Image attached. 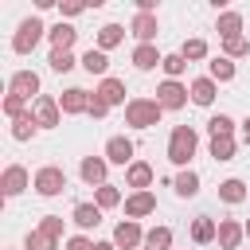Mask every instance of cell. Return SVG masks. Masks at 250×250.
<instances>
[{"instance_id":"obj_1","label":"cell","mask_w":250,"mask_h":250,"mask_svg":"<svg viewBox=\"0 0 250 250\" xmlns=\"http://www.w3.org/2000/svg\"><path fill=\"white\" fill-rule=\"evenodd\" d=\"M195 148H199V133H195L191 125H176L172 137H168V160H172L176 168H188L191 156H195Z\"/></svg>"},{"instance_id":"obj_2","label":"cell","mask_w":250,"mask_h":250,"mask_svg":"<svg viewBox=\"0 0 250 250\" xmlns=\"http://www.w3.org/2000/svg\"><path fill=\"white\" fill-rule=\"evenodd\" d=\"M160 102L156 98H129V105H125V125H133V129H152V125H160Z\"/></svg>"},{"instance_id":"obj_3","label":"cell","mask_w":250,"mask_h":250,"mask_svg":"<svg viewBox=\"0 0 250 250\" xmlns=\"http://www.w3.org/2000/svg\"><path fill=\"white\" fill-rule=\"evenodd\" d=\"M43 35H47L43 20H39V16H27V20H20V27H16V35H12V51H16V55H31Z\"/></svg>"},{"instance_id":"obj_4","label":"cell","mask_w":250,"mask_h":250,"mask_svg":"<svg viewBox=\"0 0 250 250\" xmlns=\"http://www.w3.org/2000/svg\"><path fill=\"white\" fill-rule=\"evenodd\" d=\"M43 199H55V195H62L66 191V172L59 168V164H43L39 172H35V184H31Z\"/></svg>"},{"instance_id":"obj_5","label":"cell","mask_w":250,"mask_h":250,"mask_svg":"<svg viewBox=\"0 0 250 250\" xmlns=\"http://www.w3.org/2000/svg\"><path fill=\"white\" fill-rule=\"evenodd\" d=\"M117 250H145V230H141V223L137 219H121L117 227H113V238H109Z\"/></svg>"},{"instance_id":"obj_6","label":"cell","mask_w":250,"mask_h":250,"mask_svg":"<svg viewBox=\"0 0 250 250\" xmlns=\"http://www.w3.org/2000/svg\"><path fill=\"white\" fill-rule=\"evenodd\" d=\"M31 184H35V180L27 176V168H23V164H8V168H4V176H0V195H4V199H16V195H20V191H27Z\"/></svg>"},{"instance_id":"obj_7","label":"cell","mask_w":250,"mask_h":250,"mask_svg":"<svg viewBox=\"0 0 250 250\" xmlns=\"http://www.w3.org/2000/svg\"><path fill=\"white\" fill-rule=\"evenodd\" d=\"M188 86L184 82H176V78H164L160 86H156V102H160V109H184L188 105Z\"/></svg>"},{"instance_id":"obj_8","label":"cell","mask_w":250,"mask_h":250,"mask_svg":"<svg viewBox=\"0 0 250 250\" xmlns=\"http://www.w3.org/2000/svg\"><path fill=\"white\" fill-rule=\"evenodd\" d=\"M8 94H20L23 102H35L39 98V74L35 70H16L8 78Z\"/></svg>"},{"instance_id":"obj_9","label":"cell","mask_w":250,"mask_h":250,"mask_svg":"<svg viewBox=\"0 0 250 250\" xmlns=\"http://www.w3.org/2000/svg\"><path fill=\"white\" fill-rule=\"evenodd\" d=\"M31 113H35V121H39V129H55L59 125V98H51V94H39L35 102H31Z\"/></svg>"},{"instance_id":"obj_10","label":"cell","mask_w":250,"mask_h":250,"mask_svg":"<svg viewBox=\"0 0 250 250\" xmlns=\"http://www.w3.org/2000/svg\"><path fill=\"white\" fill-rule=\"evenodd\" d=\"M133 152H137V148H133V141H129L125 133H117V137H109V141H105V160H109V164L129 168V164H133Z\"/></svg>"},{"instance_id":"obj_11","label":"cell","mask_w":250,"mask_h":250,"mask_svg":"<svg viewBox=\"0 0 250 250\" xmlns=\"http://www.w3.org/2000/svg\"><path fill=\"white\" fill-rule=\"evenodd\" d=\"M59 109L62 113H90V90H82V86H70V90H62L59 94Z\"/></svg>"},{"instance_id":"obj_12","label":"cell","mask_w":250,"mask_h":250,"mask_svg":"<svg viewBox=\"0 0 250 250\" xmlns=\"http://www.w3.org/2000/svg\"><path fill=\"white\" fill-rule=\"evenodd\" d=\"M105 168H109L105 156H82V164H78V172H82V180L90 188H102L105 184Z\"/></svg>"},{"instance_id":"obj_13","label":"cell","mask_w":250,"mask_h":250,"mask_svg":"<svg viewBox=\"0 0 250 250\" xmlns=\"http://www.w3.org/2000/svg\"><path fill=\"white\" fill-rule=\"evenodd\" d=\"M152 164H145V160H133L129 168H125V188H133V191H148V184H152Z\"/></svg>"},{"instance_id":"obj_14","label":"cell","mask_w":250,"mask_h":250,"mask_svg":"<svg viewBox=\"0 0 250 250\" xmlns=\"http://www.w3.org/2000/svg\"><path fill=\"white\" fill-rule=\"evenodd\" d=\"M129 31L137 35V43H152V39H156V31H160V23H156V16H152V12H137V16H133V23H129Z\"/></svg>"},{"instance_id":"obj_15","label":"cell","mask_w":250,"mask_h":250,"mask_svg":"<svg viewBox=\"0 0 250 250\" xmlns=\"http://www.w3.org/2000/svg\"><path fill=\"white\" fill-rule=\"evenodd\" d=\"M133 66L137 70H156V66H164V55L156 51V43H137L133 47Z\"/></svg>"},{"instance_id":"obj_16","label":"cell","mask_w":250,"mask_h":250,"mask_svg":"<svg viewBox=\"0 0 250 250\" xmlns=\"http://www.w3.org/2000/svg\"><path fill=\"white\" fill-rule=\"evenodd\" d=\"M156 211V195L152 191H133L129 199H125V215L129 219H145V215H152Z\"/></svg>"},{"instance_id":"obj_17","label":"cell","mask_w":250,"mask_h":250,"mask_svg":"<svg viewBox=\"0 0 250 250\" xmlns=\"http://www.w3.org/2000/svg\"><path fill=\"white\" fill-rule=\"evenodd\" d=\"M242 238H246V227L234 223V219H223L219 223V246L223 250H242Z\"/></svg>"},{"instance_id":"obj_18","label":"cell","mask_w":250,"mask_h":250,"mask_svg":"<svg viewBox=\"0 0 250 250\" xmlns=\"http://www.w3.org/2000/svg\"><path fill=\"white\" fill-rule=\"evenodd\" d=\"M47 39H51V51H70L74 39H78V31H74L66 20H59L55 27H47Z\"/></svg>"},{"instance_id":"obj_19","label":"cell","mask_w":250,"mask_h":250,"mask_svg":"<svg viewBox=\"0 0 250 250\" xmlns=\"http://www.w3.org/2000/svg\"><path fill=\"white\" fill-rule=\"evenodd\" d=\"M94 94H102L109 109H113V105H129V102H125V82H121V78H113V74H109V78H102Z\"/></svg>"},{"instance_id":"obj_20","label":"cell","mask_w":250,"mask_h":250,"mask_svg":"<svg viewBox=\"0 0 250 250\" xmlns=\"http://www.w3.org/2000/svg\"><path fill=\"white\" fill-rule=\"evenodd\" d=\"M188 94H191V102H195V105H211V102H215V94H219V82L203 74V78H195V82L188 86Z\"/></svg>"},{"instance_id":"obj_21","label":"cell","mask_w":250,"mask_h":250,"mask_svg":"<svg viewBox=\"0 0 250 250\" xmlns=\"http://www.w3.org/2000/svg\"><path fill=\"white\" fill-rule=\"evenodd\" d=\"M70 219H74V227L90 230V227H98V223H102V207H98V203H74Z\"/></svg>"},{"instance_id":"obj_22","label":"cell","mask_w":250,"mask_h":250,"mask_svg":"<svg viewBox=\"0 0 250 250\" xmlns=\"http://www.w3.org/2000/svg\"><path fill=\"white\" fill-rule=\"evenodd\" d=\"M172 188H176V195H180V199H195V195H199V172L184 168V172L172 180Z\"/></svg>"},{"instance_id":"obj_23","label":"cell","mask_w":250,"mask_h":250,"mask_svg":"<svg viewBox=\"0 0 250 250\" xmlns=\"http://www.w3.org/2000/svg\"><path fill=\"white\" fill-rule=\"evenodd\" d=\"M215 31H219L223 39H234V35H242V12H219V20H215Z\"/></svg>"},{"instance_id":"obj_24","label":"cell","mask_w":250,"mask_h":250,"mask_svg":"<svg viewBox=\"0 0 250 250\" xmlns=\"http://www.w3.org/2000/svg\"><path fill=\"white\" fill-rule=\"evenodd\" d=\"M191 238H195L199 246L215 242V238H219V223H215V219H207V215H199V219L191 223Z\"/></svg>"},{"instance_id":"obj_25","label":"cell","mask_w":250,"mask_h":250,"mask_svg":"<svg viewBox=\"0 0 250 250\" xmlns=\"http://www.w3.org/2000/svg\"><path fill=\"white\" fill-rule=\"evenodd\" d=\"M82 70H90V74H102V78H109L105 70H109V55L105 51H98V47H90L86 55H82Z\"/></svg>"},{"instance_id":"obj_26","label":"cell","mask_w":250,"mask_h":250,"mask_svg":"<svg viewBox=\"0 0 250 250\" xmlns=\"http://www.w3.org/2000/svg\"><path fill=\"white\" fill-rule=\"evenodd\" d=\"M207 78H215V82H230V78H234V59L215 55V59L207 62Z\"/></svg>"},{"instance_id":"obj_27","label":"cell","mask_w":250,"mask_h":250,"mask_svg":"<svg viewBox=\"0 0 250 250\" xmlns=\"http://www.w3.org/2000/svg\"><path fill=\"white\" fill-rule=\"evenodd\" d=\"M35 133H39V121H35V113H31V109H27L23 117H16V121H12V141H31Z\"/></svg>"},{"instance_id":"obj_28","label":"cell","mask_w":250,"mask_h":250,"mask_svg":"<svg viewBox=\"0 0 250 250\" xmlns=\"http://www.w3.org/2000/svg\"><path fill=\"white\" fill-rule=\"evenodd\" d=\"M246 195H250V191H246V184H242L238 176H230V180L219 184V199H223V203H242Z\"/></svg>"},{"instance_id":"obj_29","label":"cell","mask_w":250,"mask_h":250,"mask_svg":"<svg viewBox=\"0 0 250 250\" xmlns=\"http://www.w3.org/2000/svg\"><path fill=\"white\" fill-rule=\"evenodd\" d=\"M121 39H125V27H121V23H105V27L98 31V51H113Z\"/></svg>"},{"instance_id":"obj_30","label":"cell","mask_w":250,"mask_h":250,"mask_svg":"<svg viewBox=\"0 0 250 250\" xmlns=\"http://www.w3.org/2000/svg\"><path fill=\"white\" fill-rule=\"evenodd\" d=\"M145 250H172V230H168V227L145 230Z\"/></svg>"},{"instance_id":"obj_31","label":"cell","mask_w":250,"mask_h":250,"mask_svg":"<svg viewBox=\"0 0 250 250\" xmlns=\"http://www.w3.org/2000/svg\"><path fill=\"white\" fill-rule=\"evenodd\" d=\"M47 62H51V70H55V74H66V70H74L82 59H74L70 51H51V55H47Z\"/></svg>"},{"instance_id":"obj_32","label":"cell","mask_w":250,"mask_h":250,"mask_svg":"<svg viewBox=\"0 0 250 250\" xmlns=\"http://www.w3.org/2000/svg\"><path fill=\"white\" fill-rule=\"evenodd\" d=\"M234 137H211V160H234Z\"/></svg>"},{"instance_id":"obj_33","label":"cell","mask_w":250,"mask_h":250,"mask_svg":"<svg viewBox=\"0 0 250 250\" xmlns=\"http://www.w3.org/2000/svg\"><path fill=\"white\" fill-rule=\"evenodd\" d=\"M94 203H98L102 211H109V207L121 203V191H117L113 184H102V188H94Z\"/></svg>"},{"instance_id":"obj_34","label":"cell","mask_w":250,"mask_h":250,"mask_svg":"<svg viewBox=\"0 0 250 250\" xmlns=\"http://www.w3.org/2000/svg\"><path fill=\"white\" fill-rule=\"evenodd\" d=\"M207 133H211V137H234V117L215 113V117L207 121Z\"/></svg>"},{"instance_id":"obj_35","label":"cell","mask_w":250,"mask_h":250,"mask_svg":"<svg viewBox=\"0 0 250 250\" xmlns=\"http://www.w3.org/2000/svg\"><path fill=\"white\" fill-rule=\"evenodd\" d=\"M223 55H227V59H242V55H250V39H246V35L223 39Z\"/></svg>"},{"instance_id":"obj_36","label":"cell","mask_w":250,"mask_h":250,"mask_svg":"<svg viewBox=\"0 0 250 250\" xmlns=\"http://www.w3.org/2000/svg\"><path fill=\"white\" fill-rule=\"evenodd\" d=\"M23 250H59V242H55V238H47L43 230H27Z\"/></svg>"},{"instance_id":"obj_37","label":"cell","mask_w":250,"mask_h":250,"mask_svg":"<svg viewBox=\"0 0 250 250\" xmlns=\"http://www.w3.org/2000/svg\"><path fill=\"white\" fill-rule=\"evenodd\" d=\"M23 113H27V102H23L20 94H4V117L16 121V117H23Z\"/></svg>"},{"instance_id":"obj_38","label":"cell","mask_w":250,"mask_h":250,"mask_svg":"<svg viewBox=\"0 0 250 250\" xmlns=\"http://www.w3.org/2000/svg\"><path fill=\"white\" fill-rule=\"evenodd\" d=\"M35 230H43L47 238H55V242H59V238H62V215H43Z\"/></svg>"},{"instance_id":"obj_39","label":"cell","mask_w":250,"mask_h":250,"mask_svg":"<svg viewBox=\"0 0 250 250\" xmlns=\"http://www.w3.org/2000/svg\"><path fill=\"white\" fill-rule=\"evenodd\" d=\"M180 55H184L188 62H199V59H207V43H203V39H188V43L180 47Z\"/></svg>"},{"instance_id":"obj_40","label":"cell","mask_w":250,"mask_h":250,"mask_svg":"<svg viewBox=\"0 0 250 250\" xmlns=\"http://www.w3.org/2000/svg\"><path fill=\"white\" fill-rule=\"evenodd\" d=\"M184 70H188V59H184L180 51H176V55H164V74H168V78H176V82H180V74H184Z\"/></svg>"},{"instance_id":"obj_41","label":"cell","mask_w":250,"mask_h":250,"mask_svg":"<svg viewBox=\"0 0 250 250\" xmlns=\"http://www.w3.org/2000/svg\"><path fill=\"white\" fill-rule=\"evenodd\" d=\"M90 4H82V0H70V4H59V16L62 20H74V16H82Z\"/></svg>"},{"instance_id":"obj_42","label":"cell","mask_w":250,"mask_h":250,"mask_svg":"<svg viewBox=\"0 0 250 250\" xmlns=\"http://www.w3.org/2000/svg\"><path fill=\"white\" fill-rule=\"evenodd\" d=\"M105 113H109L105 98H102V94H90V117H105Z\"/></svg>"},{"instance_id":"obj_43","label":"cell","mask_w":250,"mask_h":250,"mask_svg":"<svg viewBox=\"0 0 250 250\" xmlns=\"http://www.w3.org/2000/svg\"><path fill=\"white\" fill-rule=\"evenodd\" d=\"M94 246H98V242H90L86 234H70V238H66V250H94Z\"/></svg>"},{"instance_id":"obj_44","label":"cell","mask_w":250,"mask_h":250,"mask_svg":"<svg viewBox=\"0 0 250 250\" xmlns=\"http://www.w3.org/2000/svg\"><path fill=\"white\" fill-rule=\"evenodd\" d=\"M242 137H246V145H250V117L242 121Z\"/></svg>"},{"instance_id":"obj_45","label":"cell","mask_w":250,"mask_h":250,"mask_svg":"<svg viewBox=\"0 0 250 250\" xmlns=\"http://www.w3.org/2000/svg\"><path fill=\"white\" fill-rule=\"evenodd\" d=\"M94 250H117V246H113V242H98Z\"/></svg>"},{"instance_id":"obj_46","label":"cell","mask_w":250,"mask_h":250,"mask_svg":"<svg viewBox=\"0 0 250 250\" xmlns=\"http://www.w3.org/2000/svg\"><path fill=\"white\" fill-rule=\"evenodd\" d=\"M242 227H246V238H250V219H246V223H242Z\"/></svg>"}]
</instances>
